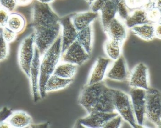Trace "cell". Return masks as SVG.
<instances>
[{"label": "cell", "mask_w": 161, "mask_h": 128, "mask_svg": "<svg viewBox=\"0 0 161 128\" xmlns=\"http://www.w3.org/2000/svg\"><path fill=\"white\" fill-rule=\"evenodd\" d=\"M78 102L88 114L116 112L113 88L107 86L103 81L92 85L86 84L80 93Z\"/></svg>", "instance_id": "6da1fadb"}, {"label": "cell", "mask_w": 161, "mask_h": 128, "mask_svg": "<svg viewBox=\"0 0 161 128\" xmlns=\"http://www.w3.org/2000/svg\"><path fill=\"white\" fill-rule=\"evenodd\" d=\"M61 40L60 34L54 43L41 56L39 87L40 96L42 98H43L46 95L45 87L47 80L53 74L61 60Z\"/></svg>", "instance_id": "7a4b0ae2"}, {"label": "cell", "mask_w": 161, "mask_h": 128, "mask_svg": "<svg viewBox=\"0 0 161 128\" xmlns=\"http://www.w3.org/2000/svg\"><path fill=\"white\" fill-rule=\"evenodd\" d=\"M60 18L49 4L36 0L32 8L31 26L34 31L49 29L60 23Z\"/></svg>", "instance_id": "3957f363"}, {"label": "cell", "mask_w": 161, "mask_h": 128, "mask_svg": "<svg viewBox=\"0 0 161 128\" xmlns=\"http://www.w3.org/2000/svg\"><path fill=\"white\" fill-rule=\"evenodd\" d=\"M115 111L132 128L138 127L129 95L119 89L113 88Z\"/></svg>", "instance_id": "277c9868"}, {"label": "cell", "mask_w": 161, "mask_h": 128, "mask_svg": "<svg viewBox=\"0 0 161 128\" xmlns=\"http://www.w3.org/2000/svg\"><path fill=\"white\" fill-rule=\"evenodd\" d=\"M35 34H30L21 42L18 51V61L23 72L29 79L31 64L35 53Z\"/></svg>", "instance_id": "5b68a950"}, {"label": "cell", "mask_w": 161, "mask_h": 128, "mask_svg": "<svg viewBox=\"0 0 161 128\" xmlns=\"http://www.w3.org/2000/svg\"><path fill=\"white\" fill-rule=\"evenodd\" d=\"M161 115V92L154 88L147 90L146 118L158 128Z\"/></svg>", "instance_id": "8992f818"}, {"label": "cell", "mask_w": 161, "mask_h": 128, "mask_svg": "<svg viewBox=\"0 0 161 128\" xmlns=\"http://www.w3.org/2000/svg\"><path fill=\"white\" fill-rule=\"evenodd\" d=\"M34 33L35 46L37 48L42 56L61 34V25L59 23L49 29L34 31Z\"/></svg>", "instance_id": "52a82bcc"}, {"label": "cell", "mask_w": 161, "mask_h": 128, "mask_svg": "<svg viewBox=\"0 0 161 128\" xmlns=\"http://www.w3.org/2000/svg\"><path fill=\"white\" fill-rule=\"evenodd\" d=\"M147 90L131 88L129 95L138 126L143 127L146 120Z\"/></svg>", "instance_id": "ba28073f"}, {"label": "cell", "mask_w": 161, "mask_h": 128, "mask_svg": "<svg viewBox=\"0 0 161 128\" xmlns=\"http://www.w3.org/2000/svg\"><path fill=\"white\" fill-rule=\"evenodd\" d=\"M128 81L130 88L148 90L150 88L148 67L144 63L137 64L130 72Z\"/></svg>", "instance_id": "9c48e42d"}, {"label": "cell", "mask_w": 161, "mask_h": 128, "mask_svg": "<svg viewBox=\"0 0 161 128\" xmlns=\"http://www.w3.org/2000/svg\"><path fill=\"white\" fill-rule=\"evenodd\" d=\"M91 55L88 54L80 43L75 40L61 54V62L81 66L87 62Z\"/></svg>", "instance_id": "30bf717a"}, {"label": "cell", "mask_w": 161, "mask_h": 128, "mask_svg": "<svg viewBox=\"0 0 161 128\" xmlns=\"http://www.w3.org/2000/svg\"><path fill=\"white\" fill-rule=\"evenodd\" d=\"M113 62L108 58L97 57L90 71L86 84L92 85L103 82Z\"/></svg>", "instance_id": "8fae6325"}, {"label": "cell", "mask_w": 161, "mask_h": 128, "mask_svg": "<svg viewBox=\"0 0 161 128\" xmlns=\"http://www.w3.org/2000/svg\"><path fill=\"white\" fill-rule=\"evenodd\" d=\"M41 55L37 48L35 46L34 58L30 69L29 80L31 85V95L33 100L37 102L40 97L39 94L40 70Z\"/></svg>", "instance_id": "7c38bea8"}, {"label": "cell", "mask_w": 161, "mask_h": 128, "mask_svg": "<svg viewBox=\"0 0 161 128\" xmlns=\"http://www.w3.org/2000/svg\"><path fill=\"white\" fill-rule=\"evenodd\" d=\"M117 112H93L80 118L77 123L82 127L102 128L112 118L118 115Z\"/></svg>", "instance_id": "4fadbf2b"}, {"label": "cell", "mask_w": 161, "mask_h": 128, "mask_svg": "<svg viewBox=\"0 0 161 128\" xmlns=\"http://www.w3.org/2000/svg\"><path fill=\"white\" fill-rule=\"evenodd\" d=\"M61 26V51L64 52L67 48L75 41L77 38V31L71 20V16H67L60 19Z\"/></svg>", "instance_id": "5bb4252c"}, {"label": "cell", "mask_w": 161, "mask_h": 128, "mask_svg": "<svg viewBox=\"0 0 161 128\" xmlns=\"http://www.w3.org/2000/svg\"><path fill=\"white\" fill-rule=\"evenodd\" d=\"M128 29L125 22L117 16L109 23L104 32L108 38L124 44L128 35Z\"/></svg>", "instance_id": "9a60e30c"}, {"label": "cell", "mask_w": 161, "mask_h": 128, "mask_svg": "<svg viewBox=\"0 0 161 128\" xmlns=\"http://www.w3.org/2000/svg\"><path fill=\"white\" fill-rule=\"evenodd\" d=\"M129 72L125 59L121 55L118 59L113 61L109 67L106 77L111 80L124 82L128 80Z\"/></svg>", "instance_id": "2e32d148"}, {"label": "cell", "mask_w": 161, "mask_h": 128, "mask_svg": "<svg viewBox=\"0 0 161 128\" xmlns=\"http://www.w3.org/2000/svg\"><path fill=\"white\" fill-rule=\"evenodd\" d=\"M99 16V12L92 10L83 11L71 15V20L78 32L92 24Z\"/></svg>", "instance_id": "e0dca14e"}, {"label": "cell", "mask_w": 161, "mask_h": 128, "mask_svg": "<svg viewBox=\"0 0 161 128\" xmlns=\"http://www.w3.org/2000/svg\"><path fill=\"white\" fill-rule=\"evenodd\" d=\"M99 12L101 24L104 31L110 22L117 16V8L115 0H106Z\"/></svg>", "instance_id": "ac0fdd59"}, {"label": "cell", "mask_w": 161, "mask_h": 128, "mask_svg": "<svg viewBox=\"0 0 161 128\" xmlns=\"http://www.w3.org/2000/svg\"><path fill=\"white\" fill-rule=\"evenodd\" d=\"M6 121L10 128H28L33 125L31 116L27 112L22 110L12 112Z\"/></svg>", "instance_id": "d6986e66"}, {"label": "cell", "mask_w": 161, "mask_h": 128, "mask_svg": "<svg viewBox=\"0 0 161 128\" xmlns=\"http://www.w3.org/2000/svg\"><path fill=\"white\" fill-rule=\"evenodd\" d=\"M124 22L128 29L151 23L147 17V12L144 8H136L130 11L127 18Z\"/></svg>", "instance_id": "ffe728a7"}, {"label": "cell", "mask_w": 161, "mask_h": 128, "mask_svg": "<svg viewBox=\"0 0 161 128\" xmlns=\"http://www.w3.org/2000/svg\"><path fill=\"white\" fill-rule=\"evenodd\" d=\"M73 81V79H63L53 74L46 83L45 87V94L65 89L70 85Z\"/></svg>", "instance_id": "44dd1931"}, {"label": "cell", "mask_w": 161, "mask_h": 128, "mask_svg": "<svg viewBox=\"0 0 161 128\" xmlns=\"http://www.w3.org/2000/svg\"><path fill=\"white\" fill-rule=\"evenodd\" d=\"M134 35L146 41H150L155 38V23H145L134 26L130 29Z\"/></svg>", "instance_id": "7402d4cb"}, {"label": "cell", "mask_w": 161, "mask_h": 128, "mask_svg": "<svg viewBox=\"0 0 161 128\" xmlns=\"http://www.w3.org/2000/svg\"><path fill=\"white\" fill-rule=\"evenodd\" d=\"M93 36V32L92 24L78 32L76 39L90 55L92 54V49Z\"/></svg>", "instance_id": "603a6c76"}, {"label": "cell", "mask_w": 161, "mask_h": 128, "mask_svg": "<svg viewBox=\"0 0 161 128\" xmlns=\"http://www.w3.org/2000/svg\"><path fill=\"white\" fill-rule=\"evenodd\" d=\"M26 21L24 16L17 12H10L7 27L16 33H21L24 31Z\"/></svg>", "instance_id": "cb8c5ba5"}, {"label": "cell", "mask_w": 161, "mask_h": 128, "mask_svg": "<svg viewBox=\"0 0 161 128\" xmlns=\"http://www.w3.org/2000/svg\"><path fill=\"white\" fill-rule=\"evenodd\" d=\"M123 43L111 38H107L104 45V49L108 58L115 61L122 55Z\"/></svg>", "instance_id": "d4e9b609"}, {"label": "cell", "mask_w": 161, "mask_h": 128, "mask_svg": "<svg viewBox=\"0 0 161 128\" xmlns=\"http://www.w3.org/2000/svg\"><path fill=\"white\" fill-rule=\"evenodd\" d=\"M78 66L71 63L61 62L56 68L53 74L65 79H73L77 71Z\"/></svg>", "instance_id": "484cf974"}, {"label": "cell", "mask_w": 161, "mask_h": 128, "mask_svg": "<svg viewBox=\"0 0 161 128\" xmlns=\"http://www.w3.org/2000/svg\"><path fill=\"white\" fill-rule=\"evenodd\" d=\"M115 2L117 8V16L125 21L130 11L126 5L125 0H115Z\"/></svg>", "instance_id": "4316f807"}, {"label": "cell", "mask_w": 161, "mask_h": 128, "mask_svg": "<svg viewBox=\"0 0 161 128\" xmlns=\"http://www.w3.org/2000/svg\"><path fill=\"white\" fill-rule=\"evenodd\" d=\"M2 34L4 40L8 44L14 42L18 35L7 26L2 28Z\"/></svg>", "instance_id": "83f0119b"}, {"label": "cell", "mask_w": 161, "mask_h": 128, "mask_svg": "<svg viewBox=\"0 0 161 128\" xmlns=\"http://www.w3.org/2000/svg\"><path fill=\"white\" fill-rule=\"evenodd\" d=\"M8 54V44L7 43L2 34V29H0V61L5 60Z\"/></svg>", "instance_id": "f1b7e54d"}, {"label": "cell", "mask_w": 161, "mask_h": 128, "mask_svg": "<svg viewBox=\"0 0 161 128\" xmlns=\"http://www.w3.org/2000/svg\"><path fill=\"white\" fill-rule=\"evenodd\" d=\"M148 0H125V4L129 9L143 8Z\"/></svg>", "instance_id": "f546056e"}, {"label": "cell", "mask_w": 161, "mask_h": 128, "mask_svg": "<svg viewBox=\"0 0 161 128\" xmlns=\"http://www.w3.org/2000/svg\"><path fill=\"white\" fill-rule=\"evenodd\" d=\"M10 12L3 7H0V29L6 27L7 25Z\"/></svg>", "instance_id": "4dcf8cb0"}, {"label": "cell", "mask_w": 161, "mask_h": 128, "mask_svg": "<svg viewBox=\"0 0 161 128\" xmlns=\"http://www.w3.org/2000/svg\"><path fill=\"white\" fill-rule=\"evenodd\" d=\"M123 119L120 115L112 118L104 126V128H120L122 126Z\"/></svg>", "instance_id": "1f68e13d"}, {"label": "cell", "mask_w": 161, "mask_h": 128, "mask_svg": "<svg viewBox=\"0 0 161 128\" xmlns=\"http://www.w3.org/2000/svg\"><path fill=\"white\" fill-rule=\"evenodd\" d=\"M0 4L10 12L14 11L17 6L15 0H0Z\"/></svg>", "instance_id": "d6a6232c"}, {"label": "cell", "mask_w": 161, "mask_h": 128, "mask_svg": "<svg viewBox=\"0 0 161 128\" xmlns=\"http://www.w3.org/2000/svg\"><path fill=\"white\" fill-rule=\"evenodd\" d=\"M11 109L4 107L0 110V124L5 121L12 113Z\"/></svg>", "instance_id": "836d02e7"}, {"label": "cell", "mask_w": 161, "mask_h": 128, "mask_svg": "<svg viewBox=\"0 0 161 128\" xmlns=\"http://www.w3.org/2000/svg\"><path fill=\"white\" fill-rule=\"evenodd\" d=\"M106 0H96L91 5V10L94 12H99L102 5Z\"/></svg>", "instance_id": "e575fe53"}, {"label": "cell", "mask_w": 161, "mask_h": 128, "mask_svg": "<svg viewBox=\"0 0 161 128\" xmlns=\"http://www.w3.org/2000/svg\"><path fill=\"white\" fill-rule=\"evenodd\" d=\"M155 38L161 39V25L158 23H155Z\"/></svg>", "instance_id": "d590c367"}, {"label": "cell", "mask_w": 161, "mask_h": 128, "mask_svg": "<svg viewBox=\"0 0 161 128\" xmlns=\"http://www.w3.org/2000/svg\"><path fill=\"white\" fill-rule=\"evenodd\" d=\"M33 0H15L17 5L26 6L30 4Z\"/></svg>", "instance_id": "8d00e7d4"}, {"label": "cell", "mask_w": 161, "mask_h": 128, "mask_svg": "<svg viewBox=\"0 0 161 128\" xmlns=\"http://www.w3.org/2000/svg\"><path fill=\"white\" fill-rule=\"evenodd\" d=\"M50 125L49 123H46L45 124H40V125H31L30 127H40V128H46L48 127Z\"/></svg>", "instance_id": "74e56055"}, {"label": "cell", "mask_w": 161, "mask_h": 128, "mask_svg": "<svg viewBox=\"0 0 161 128\" xmlns=\"http://www.w3.org/2000/svg\"><path fill=\"white\" fill-rule=\"evenodd\" d=\"M0 128H10V127L9 124L6 120L4 122L0 124Z\"/></svg>", "instance_id": "f35d334b"}, {"label": "cell", "mask_w": 161, "mask_h": 128, "mask_svg": "<svg viewBox=\"0 0 161 128\" xmlns=\"http://www.w3.org/2000/svg\"><path fill=\"white\" fill-rule=\"evenodd\" d=\"M42 3L49 4L53 2L54 0H37Z\"/></svg>", "instance_id": "ab89813d"}, {"label": "cell", "mask_w": 161, "mask_h": 128, "mask_svg": "<svg viewBox=\"0 0 161 128\" xmlns=\"http://www.w3.org/2000/svg\"><path fill=\"white\" fill-rule=\"evenodd\" d=\"M85 1L88 3L89 5L91 6V5H92L94 2H95L96 0H85Z\"/></svg>", "instance_id": "60d3db41"}, {"label": "cell", "mask_w": 161, "mask_h": 128, "mask_svg": "<svg viewBox=\"0 0 161 128\" xmlns=\"http://www.w3.org/2000/svg\"><path fill=\"white\" fill-rule=\"evenodd\" d=\"M156 3H157V4L158 7H161V0H157L156 1Z\"/></svg>", "instance_id": "b9f144b4"}, {"label": "cell", "mask_w": 161, "mask_h": 128, "mask_svg": "<svg viewBox=\"0 0 161 128\" xmlns=\"http://www.w3.org/2000/svg\"><path fill=\"white\" fill-rule=\"evenodd\" d=\"M157 23H158V24H161V16L159 18L158 20V22Z\"/></svg>", "instance_id": "7bdbcfd3"}, {"label": "cell", "mask_w": 161, "mask_h": 128, "mask_svg": "<svg viewBox=\"0 0 161 128\" xmlns=\"http://www.w3.org/2000/svg\"><path fill=\"white\" fill-rule=\"evenodd\" d=\"M151 1H155V2H156V1H157V0H151Z\"/></svg>", "instance_id": "ee69618b"}, {"label": "cell", "mask_w": 161, "mask_h": 128, "mask_svg": "<svg viewBox=\"0 0 161 128\" xmlns=\"http://www.w3.org/2000/svg\"><path fill=\"white\" fill-rule=\"evenodd\" d=\"M1 4H0V7H1Z\"/></svg>", "instance_id": "f6af8a7d"}]
</instances>
